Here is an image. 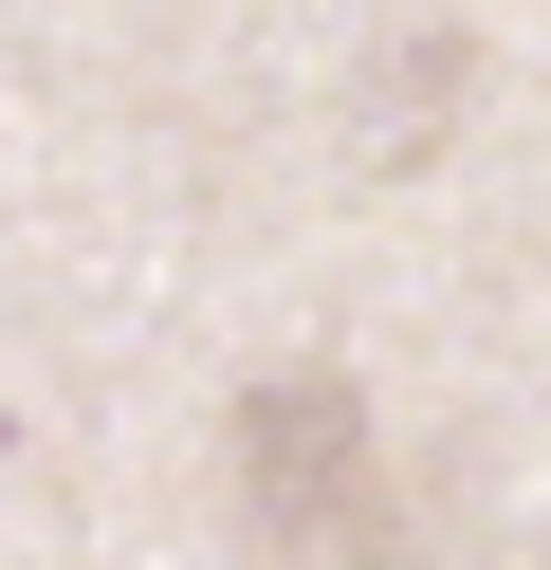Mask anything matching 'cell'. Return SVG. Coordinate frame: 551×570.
I'll return each instance as SVG.
<instances>
[{
    "label": "cell",
    "instance_id": "6da1fadb",
    "mask_svg": "<svg viewBox=\"0 0 551 570\" xmlns=\"http://www.w3.org/2000/svg\"><path fill=\"white\" fill-rule=\"evenodd\" d=\"M220 479H239V552H257V570H386V552H404V497H386V442H367L350 368L239 386Z\"/></svg>",
    "mask_w": 551,
    "mask_h": 570
},
{
    "label": "cell",
    "instance_id": "7a4b0ae2",
    "mask_svg": "<svg viewBox=\"0 0 551 570\" xmlns=\"http://www.w3.org/2000/svg\"><path fill=\"white\" fill-rule=\"evenodd\" d=\"M478 570H551V515H533V533H496V552H478Z\"/></svg>",
    "mask_w": 551,
    "mask_h": 570
}]
</instances>
